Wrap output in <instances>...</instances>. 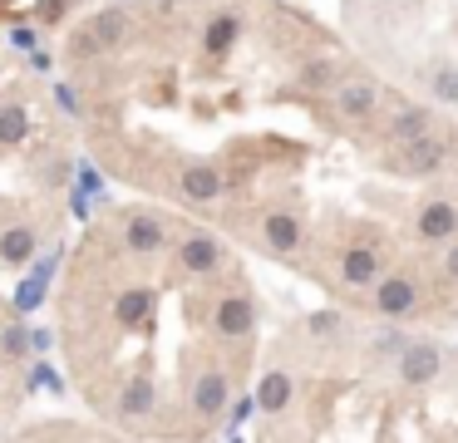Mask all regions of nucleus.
<instances>
[{
  "label": "nucleus",
  "mask_w": 458,
  "mask_h": 443,
  "mask_svg": "<svg viewBox=\"0 0 458 443\" xmlns=\"http://www.w3.org/2000/svg\"><path fill=\"white\" fill-rule=\"evenodd\" d=\"M340 330H345L340 315H310V335H320V340H335Z\"/></svg>",
  "instance_id": "obj_23"
},
{
  "label": "nucleus",
  "mask_w": 458,
  "mask_h": 443,
  "mask_svg": "<svg viewBox=\"0 0 458 443\" xmlns=\"http://www.w3.org/2000/svg\"><path fill=\"white\" fill-rule=\"evenodd\" d=\"M123 246L143 261H153V256L168 251V222L158 212H129L123 217Z\"/></svg>",
  "instance_id": "obj_10"
},
{
  "label": "nucleus",
  "mask_w": 458,
  "mask_h": 443,
  "mask_svg": "<svg viewBox=\"0 0 458 443\" xmlns=\"http://www.w3.org/2000/svg\"><path fill=\"white\" fill-rule=\"evenodd\" d=\"M301 236H306V222H301L296 207H276V212H271L267 222H261V242H267L276 256L301 251Z\"/></svg>",
  "instance_id": "obj_11"
},
{
  "label": "nucleus",
  "mask_w": 458,
  "mask_h": 443,
  "mask_svg": "<svg viewBox=\"0 0 458 443\" xmlns=\"http://www.w3.org/2000/svg\"><path fill=\"white\" fill-rule=\"evenodd\" d=\"M444 276H448V281H458V236H454V242H444Z\"/></svg>",
  "instance_id": "obj_24"
},
{
  "label": "nucleus",
  "mask_w": 458,
  "mask_h": 443,
  "mask_svg": "<svg viewBox=\"0 0 458 443\" xmlns=\"http://www.w3.org/2000/svg\"><path fill=\"white\" fill-rule=\"evenodd\" d=\"M89 39L99 45V55L119 49L123 39H129V15H123V10H99V15L89 20Z\"/></svg>",
  "instance_id": "obj_18"
},
{
  "label": "nucleus",
  "mask_w": 458,
  "mask_h": 443,
  "mask_svg": "<svg viewBox=\"0 0 458 443\" xmlns=\"http://www.w3.org/2000/svg\"><path fill=\"white\" fill-rule=\"evenodd\" d=\"M237 39H242V15L237 10L208 15V25H202V55L208 59H227L232 49H237Z\"/></svg>",
  "instance_id": "obj_12"
},
{
  "label": "nucleus",
  "mask_w": 458,
  "mask_h": 443,
  "mask_svg": "<svg viewBox=\"0 0 458 443\" xmlns=\"http://www.w3.org/2000/svg\"><path fill=\"white\" fill-rule=\"evenodd\" d=\"M389 271V246L385 242H350L345 251H340V281L355 285V291H365V285H375L379 276Z\"/></svg>",
  "instance_id": "obj_4"
},
{
  "label": "nucleus",
  "mask_w": 458,
  "mask_h": 443,
  "mask_svg": "<svg viewBox=\"0 0 458 443\" xmlns=\"http://www.w3.org/2000/svg\"><path fill=\"white\" fill-rule=\"evenodd\" d=\"M438 370H444V350H438L434 340H404V350L394 354V374H399V384H409V389L434 384Z\"/></svg>",
  "instance_id": "obj_5"
},
{
  "label": "nucleus",
  "mask_w": 458,
  "mask_h": 443,
  "mask_svg": "<svg viewBox=\"0 0 458 443\" xmlns=\"http://www.w3.org/2000/svg\"><path fill=\"white\" fill-rule=\"evenodd\" d=\"M178 183H182V197H192V202H212V197H222L227 177L217 173V163H188Z\"/></svg>",
  "instance_id": "obj_16"
},
{
  "label": "nucleus",
  "mask_w": 458,
  "mask_h": 443,
  "mask_svg": "<svg viewBox=\"0 0 458 443\" xmlns=\"http://www.w3.org/2000/svg\"><path fill=\"white\" fill-rule=\"evenodd\" d=\"M345 74L340 69V59H330V55H316V59H306L301 64V89H310V94H330V84Z\"/></svg>",
  "instance_id": "obj_19"
},
{
  "label": "nucleus",
  "mask_w": 458,
  "mask_h": 443,
  "mask_svg": "<svg viewBox=\"0 0 458 443\" xmlns=\"http://www.w3.org/2000/svg\"><path fill=\"white\" fill-rule=\"evenodd\" d=\"M153 305H158V291H153V285H129V291H119V301H114V325H119V330H139V325H148Z\"/></svg>",
  "instance_id": "obj_13"
},
{
  "label": "nucleus",
  "mask_w": 458,
  "mask_h": 443,
  "mask_svg": "<svg viewBox=\"0 0 458 443\" xmlns=\"http://www.w3.org/2000/svg\"><path fill=\"white\" fill-rule=\"evenodd\" d=\"M212 330H217L222 340H247V335L257 330V301H251L247 291L217 295V305H212Z\"/></svg>",
  "instance_id": "obj_6"
},
{
  "label": "nucleus",
  "mask_w": 458,
  "mask_h": 443,
  "mask_svg": "<svg viewBox=\"0 0 458 443\" xmlns=\"http://www.w3.org/2000/svg\"><path fill=\"white\" fill-rule=\"evenodd\" d=\"M330 108H335V118L345 128L369 124L375 108H379V84L369 74H340L335 84H330Z\"/></svg>",
  "instance_id": "obj_2"
},
{
  "label": "nucleus",
  "mask_w": 458,
  "mask_h": 443,
  "mask_svg": "<svg viewBox=\"0 0 458 443\" xmlns=\"http://www.w3.org/2000/svg\"><path fill=\"white\" fill-rule=\"evenodd\" d=\"M414 236L428 246H444L458 236V202L454 197H428V202H419L414 212Z\"/></svg>",
  "instance_id": "obj_8"
},
{
  "label": "nucleus",
  "mask_w": 458,
  "mask_h": 443,
  "mask_svg": "<svg viewBox=\"0 0 458 443\" xmlns=\"http://www.w3.org/2000/svg\"><path fill=\"white\" fill-rule=\"evenodd\" d=\"M30 138V114H25V104H0V143L15 148Z\"/></svg>",
  "instance_id": "obj_21"
},
{
  "label": "nucleus",
  "mask_w": 458,
  "mask_h": 443,
  "mask_svg": "<svg viewBox=\"0 0 458 443\" xmlns=\"http://www.w3.org/2000/svg\"><path fill=\"white\" fill-rule=\"evenodd\" d=\"M222 242L217 236H208V232H188L178 242V251H173V266H178V276H212V271H222Z\"/></svg>",
  "instance_id": "obj_7"
},
{
  "label": "nucleus",
  "mask_w": 458,
  "mask_h": 443,
  "mask_svg": "<svg viewBox=\"0 0 458 443\" xmlns=\"http://www.w3.org/2000/svg\"><path fill=\"white\" fill-rule=\"evenodd\" d=\"M369 291H375V295H369V305H375L385 320H409V315L424 305V291H419V281L409 271H385Z\"/></svg>",
  "instance_id": "obj_3"
},
{
  "label": "nucleus",
  "mask_w": 458,
  "mask_h": 443,
  "mask_svg": "<svg viewBox=\"0 0 458 443\" xmlns=\"http://www.w3.org/2000/svg\"><path fill=\"white\" fill-rule=\"evenodd\" d=\"M257 404H261V413H281L291 404V374L286 370H267V379H261V389H257Z\"/></svg>",
  "instance_id": "obj_20"
},
{
  "label": "nucleus",
  "mask_w": 458,
  "mask_h": 443,
  "mask_svg": "<svg viewBox=\"0 0 458 443\" xmlns=\"http://www.w3.org/2000/svg\"><path fill=\"white\" fill-rule=\"evenodd\" d=\"M148 413H158V384H153L148 374H133V379L119 389V419L143 423Z\"/></svg>",
  "instance_id": "obj_14"
},
{
  "label": "nucleus",
  "mask_w": 458,
  "mask_h": 443,
  "mask_svg": "<svg viewBox=\"0 0 458 443\" xmlns=\"http://www.w3.org/2000/svg\"><path fill=\"white\" fill-rule=\"evenodd\" d=\"M227 394H232L227 370H217V364H202L188 384V399H192V413H198V419H222V413H227Z\"/></svg>",
  "instance_id": "obj_9"
},
{
  "label": "nucleus",
  "mask_w": 458,
  "mask_h": 443,
  "mask_svg": "<svg viewBox=\"0 0 458 443\" xmlns=\"http://www.w3.org/2000/svg\"><path fill=\"white\" fill-rule=\"evenodd\" d=\"M428 94H434L438 104H458V64L454 59H438V64L428 69Z\"/></svg>",
  "instance_id": "obj_22"
},
{
  "label": "nucleus",
  "mask_w": 458,
  "mask_h": 443,
  "mask_svg": "<svg viewBox=\"0 0 458 443\" xmlns=\"http://www.w3.org/2000/svg\"><path fill=\"white\" fill-rule=\"evenodd\" d=\"M64 5H70V0H64Z\"/></svg>",
  "instance_id": "obj_25"
},
{
  "label": "nucleus",
  "mask_w": 458,
  "mask_h": 443,
  "mask_svg": "<svg viewBox=\"0 0 458 443\" xmlns=\"http://www.w3.org/2000/svg\"><path fill=\"white\" fill-rule=\"evenodd\" d=\"M35 251H40V232H35L30 222L5 226V232H0V261H5V266H25Z\"/></svg>",
  "instance_id": "obj_17"
},
{
  "label": "nucleus",
  "mask_w": 458,
  "mask_h": 443,
  "mask_svg": "<svg viewBox=\"0 0 458 443\" xmlns=\"http://www.w3.org/2000/svg\"><path fill=\"white\" fill-rule=\"evenodd\" d=\"M434 128V108H424V104H399L394 114H389V124H385V143L394 148V143H409V138H419V133H428Z\"/></svg>",
  "instance_id": "obj_15"
},
{
  "label": "nucleus",
  "mask_w": 458,
  "mask_h": 443,
  "mask_svg": "<svg viewBox=\"0 0 458 443\" xmlns=\"http://www.w3.org/2000/svg\"><path fill=\"white\" fill-rule=\"evenodd\" d=\"M385 163H389V173H399V177H434V173H444V163H448V138L438 133V128H428V133L409 138V143H394Z\"/></svg>",
  "instance_id": "obj_1"
}]
</instances>
